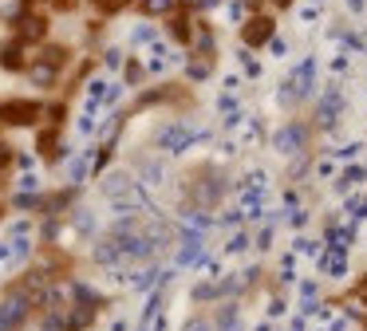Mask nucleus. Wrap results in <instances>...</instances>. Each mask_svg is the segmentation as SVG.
<instances>
[{
  "label": "nucleus",
  "instance_id": "obj_11",
  "mask_svg": "<svg viewBox=\"0 0 367 331\" xmlns=\"http://www.w3.org/2000/svg\"><path fill=\"white\" fill-rule=\"evenodd\" d=\"M0 63H4V67H20V44H4Z\"/></svg>",
  "mask_w": 367,
  "mask_h": 331
},
{
  "label": "nucleus",
  "instance_id": "obj_7",
  "mask_svg": "<svg viewBox=\"0 0 367 331\" xmlns=\"http://www.w3.org/2000/svg\"><path fill=\"white\" fill-rule=\"evenodd\" d=\"M300 138H304L300 126H288V130H281V134H276V146L288 154V150H300Z\"/></svg>",
  "mask_w": 367,
  "mask_h": 331
},
{
  "label": "nucleus",
  "instance_id": "obj_14",
  "mask_svg": "<svg viewBox=\"0 0 367 331\" xmlns=\"http://www.w3.org/2000/svg\"><path fill=\"white\" fill-rule=\"evenodd\" d=\"M127 83H139V75H143V67H139V63H127Z\"/></svg>",
  "mask_w": 367,
  "mask_h": 331
},
{
  "label": "nucleus",
  "instance_id": "obj_9",
  "mask_svg": "<svg viewBox=\"0 0 367 331\" xmlns=\"http://www.w3.org/2000/svg\"><path fill=\"white\" fill-rule=\"evenodd\" d=\"M91 166H95V154H83V158H75V162H71V173H67V177H71V182H83V177L91 173Z\"/></svg>",
  "mask_w": 367,
  "mask_h": 331
},
{
  "label": "nucleus",
  "instance_id": "obj_12",
  "mask_svg": "<svg viewBox=\"0 0 367 331\" xmlns=\"http://www.w3.org/2000/svg\"><path fill=\"white\" fill-rule=\"evenodd\" d=\"M91 4H95V8H103V12H115V8H123L127 0H91Z\"/></svg>",
  "mask_w": 367,
  "mask_h": 331
},
{
  "label": "nucleus",
  "instance_id": "obj_13",
  "mask_svg": "<svg viewBox=\"0 0 367 331\" xmlns=\"http://www.w3.org/2000/svg\"><path fill=\"white\" fill-rule=\"evenodd\" d=\"M206 71H209L206 63H190V75L198 79V83H202V79H206Z\"/></svg>",
  "mask_w": 367,
  "mask_h": 331
},
{
  "label": "nucleus",
  "instance_id": "obj_4",
  "mask_svg": "<svg viewBox=\"0 0 367 331\" xmlns=\"http://www.w3.org/2000/svg\"><path fill=\"white\" fill-rule=\"evenodd\" d=\"M0 119L4 123H16V126H32L40 119V107L36 103H4L0 107Z\"/></svg>",
  "mask_w": 367,
  "mask_h": 331
},
{
  "label": "nucleus",
  "instance_id": "obj_15",
  "mask_svg": "<svg viewBox=\"0 0 367 331\" xmlns=\"http://www.w3.org/2000/svg\"><path fill=\"white\" fill-rule=\"evenodd\" d=\"M186 331H209V328H206V323H190Z\"/></svg>",
  "mask_w": 367,
  "mask_h": 331
},
{
  "label": "nucleus",
  "instance_id": "obj_3",
  "mask_svg": "<svg viewBox=\"0 0 367 331\" xmlns=\"http://www.w3.org/2000/svg\"><path fill=\"white\" fill-rule=\"evenodd\" d=\"M28 315V299L24 296H8L0 299V331H16Z\"/></svg>",
  "mask_w": 367,
  "mask_h": 331
},
{
  "label": "nucleus",
  "instance_id": "obj_6",
  "mask_svg": "<svg viewBox=\"0 0 367 331\" xmlns=\"http://www.w3.org/2000/svg\"><path fill=\"white\" fill-rule=\"evenodd\" d=\"M44 28H48L44 16H24V20H20V36H24V40H40Z\"/></svg>",
  "mask_w": 367,
  "mask_h": 331
},
{
  "label": "nucleus",
  "instance_id": "obj_8",
  "mask_svg": "<svg viewBox=\"0 0 367 331\" xmlns=\"http://www.w3.org/2000/svg\"><path fill=\"white\" fill-rule=\"evenodd\" d=\"M344 265H348V260H344V252H340V249H335V252H328V256L320 260V268H324L328 276H344Z\"/></svg>",
  "mask_w": 367,
  "mask_h": 331
},
{
  "label": "nucleus",
  "instance_id": "obj_1",
  "mask_svg": "<svg viewBox=\"0 0 367 331\" xmlns=\"http://www.w3.org/2000/svg\"><path fill=\"white\" fill-rule=\"evenodd\" d=\"M107 197H111L115 209H143V205H146V189H139L127 173H119V177L107 182Z\"/></svg>",
  "mask_w": 367,
  "mask_h": 331
},
{
  "label": "nucleus",
  "instance_id": "obj_16",
  "mask_svg": "<svg viewBox=\"0 0 367 331\" xmlns=\"http://www.w3.org/2000/svg\"><path fill=\"white\" fill-rule=\"evenodd\" d=\"M8 158H12L8 154V146H0V162H8Z\"/></svg>",
  "mask_w": 367,
  "mask_h": 331
},
{
  "label": "nucleus",
  "instance_id": "obj_10",
  "mask_svg": "<svg viewBox=\"0 0 367 331\" xmlns=\"http://www.w3.org/2000/svg\"><path fill=\"white\" fill-rule=\"evenodd\" d=\"M32 79L40 83V87H51V83H56V67H51V63H36Z\"/></svg>",
  "mask_w": 367,
  "mask_h": 331
},
{
  "label": "nucleus",
  "instance_id": "obj_18",
  "mask_svg": "<svg viewBox=\"0 0 367 331\" xmlns=\"http://www.w3.org/2000/svg\"><path fill=\"white\" fill-rule=\"evenodd\" d=\"M276 4H281V8H288V4H292V0H276Z\"/></svg>",
  "mask_w": 367,
  "mask_h": 331
},
{
  "label": "nucleus",
  "instance_id": "obj_2",
  "mask_svg": "<svg viewBox=\"0 0 367 331\" xmlns=\"http://www.w3.org/2000/svg\"><path fill=\"white\" fill-rule=\"evenodd\" d=\"M193 138H202V130H190V126H182V123L162 126L158 130V150H166V154H182Z\"/></svg>",
  "mask_w": 367,
  "mask_h": 331
},
{
  "label": "nucleus",
  "instance_id": "obj_5",
  "mask_svg": "<svg viewBox=\"0 0 367 331\" xmlns=\"http://www.w3.org/2000/svg\"><path fill=\"white\" fill-rule=\"evenodd\" d=\"M269 36H272V16H257V20H249V24H245V32H241V40H245L249 47L265 44Z\"/></svg>",
  "mask_w": 367,
  "mask_h": 331
},
{
  "label": "nucleus",
  "instance_id": "obj_17",
  "mask_svg": "<svg viewBox=\"0 0 367 331\" xmlns=\"http://www.w3.org/2000/svg\"><path fill=\"white\" fill-rule=\"evenodd\" d=\"M348 4H351V8H359V4H364V0H348Z\"/></svg>",
  "mask_w": 367,
  "mask_h": 331
}]
</instances>
